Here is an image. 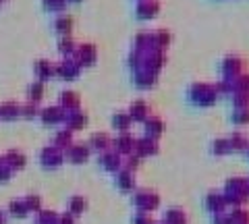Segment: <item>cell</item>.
<instances>
[{"label":"cell","instance_id":"obj_42","mask_svg":"<svg viewBox=\"0 0 249 224\" xmlns=\"http://www.w3.org/2000/svg\"><path fill=\"white\" fill-rule=\"evenodd\" d=\"M127 65H129V69H133V71L142 69V65H143V52L131 50V54L127 56Z\"/></svg>","mask_w":249,"mask_h":224},{"label":"cell","instance_id":"obj_27","mask_svg":"<svg viewBox=\"0 0 249 224\" xmlns=\"http://www.w3.org/2000/svg\"><path fill=\"white\" fill-rule=\"evenodd\" d=\"M162 222L164 224H187V214L181 207H170V210H166L164 216H162Z\"/></svg>","mask_w":249,"mask_h":224},{"label":"cell","instance_id":"obj_9","mask_svg":"<svg viewBox=\"0 0 249 224\" xmlns=\"http://www.w3.org/2000/svg\"><path fill=\"white\" fill-rule=\"evenodd\" d=\"M89 154H91V148L88 143H71L65 150V156L69 158L71 164H83V162L89 158Z\"/></svg>","mask_w":249,"mask_h":224},{"label":"cell","instance_id":"obj_55","mask_svg":"<svg viewBox=\"0 0 249 224\" xmlns=\"http://www.w3.org/2000/svg\"><path fill=\"white\" fill-rule=\"evenodd\" d=\"M2 162H4V160H2V156H0V164H2Z\"/></svg>","mask_w":249,"mask_h":224},{"label":"cell","instance_id":"obj_2","mask_svg":"<svg viewBox=\"0 0 249 224\" xmlns=\"http://www.w3.org/2000/svg\"><path fill=\"white\" fill-rule=\"evenodd\" d=\"M189 100H191V104H196V106H212L218 100V91L214 86H210V83L197 81V83H191Z\"/></svg>","mask_w":249,"mask_h":224},{"label":"cell","instance_id":"obj_23","mask_svg":"<svg viewBox=\"0 0 249 224\" xmlns=\"http://www.w3.org/2000/svg\"><path fill=\"white\" fill-rule=\"evenodd\" d=\"M143 129H145V137H152L158 141V137L162 135V131H164V122L158 117H147L143 121Z\"/></svg>","mask_w":249,"mask_h":224},{"label":"cell","instance_id":"obj_46","mask_svg":"<svg viewBox=\"0 0 249 224\" xmlns=\"http://www.w3.org/2000/svg\"><path fill=\"white\" fill-rule=\"evenodd\" d=\"M232 96V106L235 108H249V94H245V91H235Z\"/></svg>","mask_w":249,"mask_h":224},{"label":"cell","instance_id":"obj_48","mask_svg":"<svg viewBox=\"0 0 249 224\" xmlns=\"http://www.w3.org/2000/svg\"><path fill=\"white\" fill-rule=\"evenodd\" d=\"M37 114H40V110H37V104H36V102H29V100H27V104L21 106V117H25V119H36Z\"/></svg>","mask_w":249,"mask_h":224},{"label":"cell","instance_id":"obj_56","mask_svg":"<svg viewBox=\"0 0 249 224\" xmlns=\"http://www.w3.org/2000/svg\"><path fill=\"white\" fill-rule=\"evenodd\" d=\"M67 2H69V0H67ZM73 2H79V0H73Z\"/></svg>","mask_w":249,"mask_h":224},{"label":"cell","instance_id":"obj_58","mask_svg":"<svg viewBox=\"0 0 249 224\" xmlns=\"http://www.w3.org/2000/svg\"><path fill=\"white\" fill-rule=\"evenodd\" d=\"M0 2H4V0H0Z\"/></svg>","mask_w":249,"mask_h":224},{"label":"cell","instance_id":"obj_52","mask_svg":"<svg viewBox=\"0 0 249 224\" xmlns=\"http://www.w3.org/2000/svg\"><path fill=\"white\" fill-rule=\"evenodd\" d=\"M214 224H231V220H229V216H224V214H216Z\"/></svg>","mask_w":249,"mask_h":224},{"label":"cell","instance_id":"obj_24","mask_svg":"<svg viewBox=\"0 0 249 224\" xmlns=\"http://www.w3.org/2000/svg\"><path fill=\"white\" fill-rule=\"evenodd\" d=\"M241 67H243V60L239 56H227L222 60V75L224 77H237V75H241Z\"/></svg>","mask_w":249,"mask_h":224},{"label":"cell","instance_id":"obj_28","mask_svg":"<svg viewBox=\"0 0 249 224\" xmlns=\"http://www.w3.org/2000/svg\"><path fill=\"white\" fill-rule=\"evenodd\" d=\"M73 25H75V21L71 15H60V17H56V21H54V29H56L60 35H71Z\"/></svg>","mask_w":249,"mask_h":224},{"label":"cell","instance_id":"obj_19","mask_svg":"<svg viewBox=\"0 0 249 224\" xmlns=\"http://www.w3.org/2000/svg\"><path fill=\"white\" fill-rule=\"evenodd\" d=\"M206 207L210 212H212L214 216L216 214H222L224 207H227V202H224V195L220 191H210L206 195Z\"/></svg>","mask_w":249,"mask_h":224},{"label":"cell","instance_id":"obj_47","mask_svg":"<svg viewBox=\"0 0 249 224\" xmlns=\"http://www.w3.org/2000/svg\"><path fill=\"white\" fill-rule=\"evenodd\" d=\"M44 9H48L52 13H60L67 9V0H42Z\"/></svg>","mask_w":249,"mask_h":224},{"label":"cell","instance_id":"obj_40","mask_svg":"<svg viewBox=\"0 0 249 224\" xmlns=\"http://www.w3.org/2000/svg\"><path fill=\"white\" fill-rule=\"evenodd\" d=\"M235 91H245V94H249V75L232 77V94H235Z\"/></svg>","mask_w":249,"mask_h":224},{"label":"cell","instance_id":"obj_39","mask_svg":"<svg viewBox=\"0 0 249 224\" xmlns=\"http://www.w3.org/2000/svg\"><path fill=\"white\" fill-rule=\"evenodd\" d=\"M36 224H58V214L52 210H40L36 216Z\"/></svg>","mask_w":249,"mask_h":224},{"label":"cell","instance_id":"obj_15","mask_svg":"<svg viewBox=\"0 0 249 224\" xmlns=\"http://www.w3.org/2000/svg\"><path fill=\"white\" fill-rule=\"evenodd\" d=\"M133 81H135V86H137L139 89H150V87L156 86V81H158V75L142 67V69H137V71H135Z\"/></svg>","mask_w":249,"mask_h":224},{"label":"cell","instance_id":"obj_54","mask_svg":"<svg viewBox=\"0 0 249 224\" xmlns=\"http://www.w3.org/2000/svg\"><path fill=\"white\" fill-rule=\"evenodd\" d=\"M245 152H247V156H249V145H247V150H245Z\"/></svg>","mask_w":249,"mask_h":224},{"label":"cell","instance_id":"obj_4","mask_svg":"<svg viewBox=\"0 0 249 224\" xmlns=\"http://www.w3.org/2000/svg\"><path fill=\"white\" fill-rule=\"evenodd\" d=\"M73 58H75V63L79 65L81 69L93 67V65H96V60H98V48H96V44H89L88 42V44L77 46Z\"/></svg>","mask_w":249,"mask_h":224},{"label":"cell","instance_id":"obj_32","mask_svg":"<svg viewBox=\"0 0 249 224\" xmlns=\"http://www.w3.org/2000/svg\"><path fill=\"white\" fill-rule=\"evenodd\" d=\"M44 98V81H34L27 86V100L29 102H40Z\"/></svg>","mask_w":249,"mask_h":224},{"label":"cell","instance_id":"obj_11","mask_svg":"<svg viewBox=\"0 0 249 224\" xmlns=\"http://www.w3.org/2000/svg\"><path fill=\"white\" fill-rule=\"evenodd\" d=\"M135 11H137V19L150 21L160 13V0H139Z\"/></svg>","mask_w":249,"mask_h":224},{"label":"cell","instance_id":"obj_25","mask_svg":"<svg viewBox=\"0 0 249 224\" xmlns=\"http://www.w3.org/2000/svg\"><path fill=\"white\" fill-rule=\"evenodd\" d=\"M17 117H21V104L13 102V100L0 104V119L2 121H15Z\"/></svg>","mask_w":249,"mask_h":224},{"label":"cell","instance_id":"obj_31","mask_svg":"<svg viewBox=\"0 0 249 224\" xmlns=\"http://www.w3.org/2000/svg\"><path fill=\"white\" fill-rule=\"evenodd\" d=\"M85 210H88V199H85L83 195H73L71 202H69V214L81 216Z\"/></svg>","mask_w":249,"mask_h":224},{"label":"cell","instance_id":"obj_12","mask_svg":"<svg viewBox=\"0 0 249 224\" xmlns=\"http://www.w3.org/2000/svg\"><path fill=\"white\" fill-rule=\"evenodd\" d=\"M40 119L44 125H62L67 119V112L60 106H46L44 110H40Z\"/></svg>","mask_w":249,"mask_h":224},{"label":"cell","instance_id":"obj_41","mask_svg":"<svg viewBox=\"0 0 249 224\" xmlns=\"http://www.w3.org/2000/svg\"><path fill=\"white\" fill-rule=\"evenodd\" d=\"M231 121L235 125H249V108H235V112L231 114Z\"/></svg>","mask_w":249,"mask_h":224},{"label":"cell","instance_id":"obj_10","mask_svg":"<svg viewBox=\"0 0 249 224\" xmlns=\"http://www.w3.org/2000/svg\"><path fill=\"white\" fill-rule=\"evenodd\" d=\"M158 141L156 139H152V137H139V139H135V148H133V152L137 154L139 158H147V156H156L158 154Z\"/></svg>","mask_w":249,"mask_h":224},{"label":"cell","instance_id":"obj_36","mask_svg":"<svg viewBox=\"0 0 249 224\" xmlns=\"http://www.w3.org/2000/svg\"><path fill=\"white\" fill-rule=\"evenodd\" d=\"M9 212H11V216H15V218H25V216L29 214L23 199H13V202L9 204Z\"/></svg>","mask_w":249,"mask_h":224},{"label":"cell","instance_id":"obj_49","mask_svg":"<svg viewBox=\"0 0 249 224\" xmlns=\"http://www.w3.org/2000/svg\"><path fill=\"white\" fill-rule=\"evenodd\" d=\"M133 224H156V220H152V216H150V214L137 212V214H135V218H133Z\"/></svg>","mask_w":249,"mask_h":224},{"label":"cell","instance_id":"obj_30","mask_svg":"<svg viewBox=\"0 0 249 224\" xmlns=\"http://www.w3.org/2000/svg\"><path fill=\"white\" fill-rule=\"evenodd\" d=\"M131 117L127 112H114L112 114V127L116 129V131H121V133H124V131H129L131 129Z\"/></svg>","mask_w":249,"mask_h":224},{"label":"cell","instance_id":"obj_13","mask_svg":"<svg viewBox=\"0 0 249 224\" xmlns=\"http://www.w3.org/2000/svg\"><path fill=\"white\" fill-rule=\"evenodd\" d=\"M88 122H89V117H88V112H85V110H81V108H77V110H69V112H67V119H65L67 129L79 131V129H85V127H88Z\"/></svg>","mask_w":249,"mask_h":224},{"label":"cell","instance_id":"obj_45","mask_svg":"<svg viewBox=\"0 0 249 224\" xmlns=\"http://www.w3.org/2000/svg\"><path fill=\"white\" fill-rule=\"evenodd\" d=\"M214 87H216V91H218V96L232 94V77H224V79L218 81Z\"/></svg>","mask_w":249,"mask_h":224},{"label":"cell","instance_id":"obj_35","mask_svg":"<svg viewBox=\"0 0 249 224\" xmlns=\"http://www.w3.org/2000/svg\"><path fill=\"white\" fill-rule=\"evenodd\" d=\"M212 152L216 154V156H227V154L232 152L231 143H229V137H218L212 141Z\"/></svg>","mask_w":249,"mask_h":224},{"label":"cell","instance_id":"obj_53","mask_svg":"<svg viewBox=\"0 0 249 224\" xmlns=\"http://www.w3.org/2000/svg\"><path fill=\"white\" fill-rule=\"evenodd\" d=\"M0 224H6V216H4V212H0Z\"/></svg>","mask_w":249,"mask_h":224},{"label":"cell","instance_id":"obj_34","mask_svg":"<svg viewBox=\"0 0 249 224\" xmlns=\"http://www.w3.org/2000/svg\"><path fill=\"white\" fill-rule=\"evenodd\" d=\"M75 48H77V44L73 42L71 35H60V40H58V52L62 54V56H73Z\"/></svg>","mask_w":249,"mask_h":224},{"label":"cell","instance_id":"obj_33","mask_svg":"<svg viewBox=\"0 0 249 224\" xmlns=\"http://www.w3.org/2000/svg\"><path fill=\"white\" fill-rule=\"evenodd\" d=\"M229 143H231L232 152H245V150H247V145H249V139H247L243 133L235 131V133L229 137Z\"/></svg>","mask_w":249,"mask_h":224},{"label":"cell","instance_id":"obj_57","mask_svg":"<svg viewBox=\"0 0 249 224\" xmlns=\"http://www.w3.org/2000/svg\"><path fill=\"white\" fill-rule=\"evenodd\" d=\"M156 224H164V222H156Z\"/></svg>","mask_w":249,"mask_h":224},{"label":"cell","instance_id":"obj_18","mask_svg":"<svg viewBox=\"0 0 249 224\" xmlns=\"http://www.w3.org/2000/svg\"><path fill=\"white\" fill-rule=\"evenodd\" d=\"M133 50H139V52H147V50H160L156 46V40H154V34L150 32H142L135 35L133 40Z\"/></svg>","mask_w":249,"mask_h":224},{"label":"cell","instance_id":"obj_1","mask_svg":"<svg viewBox=\"0 0 249 224\" xmlns=\"http://www.w3.org/2000/svg\"><path fill=\"white\" fill-rule=\"evenodd\" d=\"M224 202L227 206H241L247 202L249 197V179H243V176H231L224 183Z\"/></svg>","mask_w":249,"mask_h":224},{"label":"cell","instance_id":"obj_5","mask_svg":"<svg viewBox=\"0 0 249 224\" xmlns=\"http://www.w3.org/2000/svg\"><path fill=\"white\" fill-rule=\"evenodd\" d=\"M79 73H81V67L75 63L73 56H65L56 67H54V75H58L60 79H67V81L77 79Z\"/></svg>","mask_w":249,"mask_h":224},{"label":"cell","instance_id":"obj_50","mask_svg":"<svg viewBox=\"0 0 249 224\" xmlns=\"http://www.w3.org/2000/svg\"><path fill=\"white\" fill-rule=\"evenodd\" d=\"M11 172H13V171L2 162V164H0V183H6V181H9V179H11Z\"/></svg>","mask_w":249,"mask_h":224},{"label":"cell","instance_id":"obj_7","mask_svg":"<svg viewBox=\"0 0 249 224\" xmlns=\"http://www.w3.org/2000/svg\"><path fill=\"white\" fill-rule=\"evenodd\" d=\"M166 63V54L164 50H147L143 52V69H147V71H152L158 75L162 71V67H164Z\"/></svg>","mask_w":249,"mask_h":224},{"label":"cell","instance_id":"obj_29","mask_svg":"<svg viewBox=\"0 0 249 224\" xmlns=\"http://www.w3.org/2000/svg\"><path fill=\"white\" fill-rule=\"evenodd\" d=\"M73 143V131L71 129H60V131H56V135H54V143L52 145H56V148H60L62 152H65L69 145Z\"/></svg>","mask_w":249,"mask_h":224},{"label":"cell","instance_id":"obj_8","mask_svg":"<svg viewBox=\"0 0 249 224\" xmlns=\"http://www.w3.org/2000/svg\"><path fill=\"white\" fill-rule=\"evenodd\" d=\"M135 139H137V137H133V135L129 133V131H124V133H119V135H116L112 141H110V150L119 152L121 156H127V154H131V152H133V148H135Z\"/></svg>","mask_w":249,"mask_h":224},{"label":"cell","instance_id":"obj_51","mask_svg":"<svg viewBox=\"0 0 249 224\" xmlns=\"http://www.w3.org/2000/svg\"><path fill=\"white\" fill-rule=\"evenodd\" d=\"M58 224H75V216L73 214H62V216H58Z\"/></svg>","mask_w":249,"mask_h":224},{"label":"cell","instance_id":"obj_22","mask_svg":"<svg viewBox=\"0 0 249 224\" xmlns=\"http://www.w3.org/2000/svg\"><path fill=\"white\" fill-rule=\"evenodd\" d=\"M110 135L104 133V131H98V133H91L89 135V141L88 145L91 150H98V152H106V150H110Z\"/></svg>","mask_w":249,"mask_h":224},{"label":"cell","instance_id":"obj_16","mask_svg":"<svg viewBox=\"0 0 249 224\" xmlns=\"http://www.w3.org/2000/svg\"><path fill=\"white\" fill-rule=\"evenodd\" d=\"M4 160V164L11 168V171H21V168H25L27 164V158H25V154H23L21 150H9L2 156Z\"/></svg>","mask_w":249,"mask_h":224},{"label":"cell","instance_id":"obj_21","mask_svg":"<svg viewBox=\"0 0 249 224\" xmlns=\"http://www.w3.org/2000/svg\"><path fill=\"white\" fill-rule=\"evenodd\" d=\"M116 174V185H119L121 191H133L135 189V172L133 171H127V168H121Z\"/></svg>","mask_w":249,"mask_h":224},{"label":"cell","instance_id":"obj_20","mask_svg":"<svg viewBox=\"0 0 249 224\" xmlns=\"http://www.w3.org/2000/svg\"><path fill=\"white\" fill-rule=\"evenodd\" d=\"M127 114L131 117V121H137V122H143L147 117H150V106H147L143 100H135V102H131Z\"/></svg>","mask_w":249,"mask_h":224},{"label":"cell","instance_id":"obj_6","mask_svg":"<svg viewBox=\"0 0 249 224\" xmlns=\"http://www.w3.org/2000/svg\"><path fill=\"white\" fill-rule=\"evenodd\" d=\"M40 162L44 168H58L65 162V152L56 145H46L40 152Z\"/></svg>","mask_w":249,"mask_h":224},{"label":"cell","instance_id":"obj_14","mask_svg":"<svg viewBox=\"0 0 249 224\" xmlns=\"http://www.w3.org/2000/svg\"><path fill=\"white\" fill-rule=\"evenodd\" d=\"M100 164H102L108 172H119L123 168V156L114 150H106V152H102V156H100Z\"/></svg>","mask_w":249,"mask_h":224},{"label":"cell","instance_id":"obj_3","mask_svg":"<svg viewBox=\"0 0 249 224\" xmlns=\"http://www.w3.org/2000/svg\"><path fill=\"white\" fill-rule=\"evenodd\" d=\"M133 206L137 207V212L150 214L154 210H158L160 195L156 191H150V189H139V191H135V195H133Z\"/></svg>","mask_w":249,"mask_h":224},{"label":"cell","instance_id":"obj_38","mask_svg":"<svg viewBox=\"0 0 249 224\" xmlns=\"http://www.w3.org/2000/svg\"><path fill=\"white\" fill-rule=\"evenodd\" d=\"M154 40H156V46H158L160 50H166L170 42H173V35H170L168 29H158V32L154 34Z\"/></svg>","mask_w":249,"mask_h":224},{"label":"cell","instance_id":"obj_44","mask_svg":"<svg viewBox=\"0 0 249 224\" xmlns=\"http://www.w3.org/2000/svg\"><path fill=\"white\" fill-rule=\"evenodd\" d=\"M23 202H25V206H27L29 212H40V210H42V197L36 195V193H29V195L23 199Z\"/></svg>","mask_w":249,"mask_h":224},{"label":"cell","instance_id":"obj_37","mask_svg":"<svg viewBox=\"0 0 249 224\" xmlns=\"http://www.w3.org/2000/svg\"><path fill=\"white\" fill-rule=\"evenodd\" d=\"M227 216H229L231 224H249V212L243 210V207H239V206L232 207V212Z\"/></svg>","mask_w":249,"mask_h":224},{"label":"cell","instance_id":"obj_43","mask_svg":"<svg viewBox=\"0 0 249 224\" xmlns=\"http://www.w3.org/2000/svg\"><path fill=\"white\" fill-rule=\"evenodd\" d=\"M139 164H142V158H139L135 152L127 154V156H124V160H123V168H127V171H133V172L139 168Z\"/></svg>","mask_w":249,"mask_h":224},{"label":"cell","instance_id":"obj_26","mask_svg":"<svg viewBox=\"0 0 249 224\" xmlns=\"http://www.w3.org/2000/svg\"><path fill=\"white\" fill-rule=\"evenodd\" d=\"M34 71H36V75H37V79H40V81H46V79H50V77L54 75V65L50 63V60L40 58V60H36Z\"/></svg>","mask_w":249,"mask_h":224},{"label":"cell","instance_id":"obj_17","mask_svg":"<svg viewBox=\"0 0 249 224\" xmlns=\"http://www.w3.org/2000/svg\"><path fill=\"white\" fill-rule=\"evenodd\" d=\"M58 106H60L65 112L77 110V108H81V100H79V96H77V91L67 89V91H62V94L58 96Z\"/></svg>","mask_w":249,"mask_h":224}]
</instances>
